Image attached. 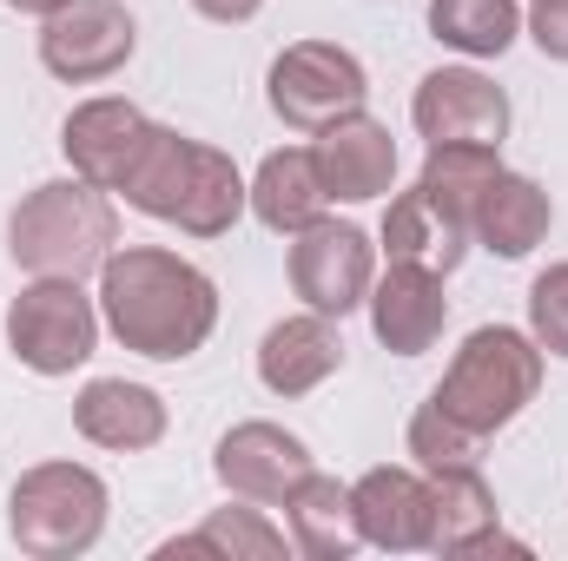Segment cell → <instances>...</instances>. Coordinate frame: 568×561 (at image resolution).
Masks as SVG:
<instances>
[{
    "mask_svg": "<svg viewBox=\"0 0 568 561\" xmlns=\"http://www.w3.org/2000/svg\"><path fill=\"white\" fill-rule=\"evenodd\" d=\"M100 317L145 364H185L219 330V284L165 245H113L100 265Z\"/></svg>",
    "mask_w": 568,
    "mask_h": 561,
    "instance_id": "1",
    "label": "cell"
},
{
    "mask_svg": "<svg viewBox=\"0 0 568 561\" xmlns=\"http://www.w3.org/2000/svg\"><path fill=\"white\" fill-rule=\"evenodd\" d=\"M113 198H126L140 218L179 225L185 238H225L252 212V185L232 165V152L192 140L179 126H159V120H152L140 159H133V172Z\"/></svg>",
    "mask_w": 568,
    "mask_h": 561,
    "instance_id": "2",
    "label": "cell"
},
{
    "mask_svg": "<svg viewBox=\"0 0 568 561\" xmlns=\"http://www.w3.org/2000/svg\"><path fill=\"white\" fill-rule=\"evenodd\" d=\"M113 245H120L113 192H100L80 172L40 178L7 212V252L27 278H93L113 258Z\"/></svg>",
    "mask_w": 568,
    "mask_h": 561,
    "instance_id": "3",
    "label": "cell"
},
{
    "mask_svg": "<svg viewBox=\"0 0 568 561\" xmlns=\"http://www.w3.org/2000/svg\"><path fill=\"white\" fill-rule=\"evenodd\" d=\"M542 364H549V357H542V344H536L529 330H516V324H483V330H469V337L456 344V357H449L443 384L429 390V404L449 422H463L469 436L489 442L496 429H509V422L542 397Z\"/></svg>",
    "mask_w": 568,
    "mask_h": 561,
    "instance_id": "4",
    "label": "cell"
},
{
    "mask_svg": "<svg viewBox=\"0 0 568 561\" xmlns=\"http://www.w3.org/2000/svg\"><path fill=\"white\" fill-rule=\"evenodd\" d=\"M106 516H113V489L87 462H33L7 496V536L33 561H73L100 549Z\"/></svg>",
    "mask_w": 568,
    "mask_h": 561,
    "instance_id": "5",
    "label": "cell"
},
{
    "mask_svg": "<svg viewBox=\"0 0 568 561\" xmlns=\"http://www.w3.org/2000/svg\"><path fill=\"white\" fill-rule=\"evenodd\" d=\"M7 350L33 377H73L100 350V297H87L80 278H27L7 304Z\"/></svg>",
    "mask_w": 568,
    "mask_h": 561,
    "instance_id": "6",
    "label": "cell"
},
{
    "mask_svg": "<svg viewBox=\"0 0 568 561\" xmlns=\"http://www.w3.org/2000/svg\"><path fill=\"white\" fill-rule=\"evenodd\" d=\"M265 100L291 133L311 140V133H324L331 120H344L371 100V73L337 40H291L265 73Z\"/></svg>",
    "mask_w": 568,
    "mask_h": 561,
    "instance_id": "7",
    "label": "cell"
},
{
    "mask_svg": "<svg viewBox=\"0 0 568 561\" xmlns=\"http://www.w3.org/2000/svg\"><path fill=\"white\" fill-rule=\"evenodd\" d=\"M284 272H291V290H297L304 310H324V317L344 324L351 310H364V297H371V284H377V245H371L364 225L324 212L317 225L291 232Z\"/></svg>",
    "mask_w": 568,
    "mask_h": 561,
    "instance_id": "8",
    "label": "cell"
},
{
    "mask_svg": "<svg viewBox=\"0 0 568 561\" xmlns=\"http://www.w3.org/2000/svg\"><path fill=\"white\" fill-rule=\"evenodd\" d=\"M133 53H140V20L126 13V0H67L60 13L40 20V67L60 86H100L126 73Z\"/></svg>",
    "mask_w": 568,
    "mask_h": 561,
    "instance_id": "9",
    "label": "cell"
},
{
    "mask_svg": "<svg viewBox=\"0 0 568 561\" xmlns=\"http://www.w3.org/2000/svg\"><path fill=\"white\" fill-rule=\"evenodd\" d=\"M410 126L424 145H503L509 140V93L476 60L436 67L410 93Z\"/></svg>",
    "mask_w": 568,
    "mask_h": 561,
    "instance_id": "10",
    "label": "cell"
},
{
    "mask_svg": "<svg viewBox=\"0 0 568 561\" xmlns=\"http://www.w3.org/2000/svg\"><path fill=\"white\" fill-rule=\"evenodd\" d=\"M311 469H317V462H311V442L291 436L284 422H265V417L232 422V429L219 436V449H212L219 489H225V496H245V502H265V509H278Z\"/></svg>",
    "mask_w": 568,
    "mask_h": 561,
    "instance_id": "11",
    "label": "cell"
},
{
    "mask_svg": "<svg viewBox=\"0 0 568 561\" xmlns=\"http://www.w3.org/2000/svg\"><path fill=\"white\" fill-rule=\"evenodd\" d=\"M311 159H317V178H324L331 205H371V198L397 192V140L364 106L331 120L324 133H311Z\"/></svg>",
    "mask_w": 568,
    "mask_h": 561,
    "instance_id": "12",
    "label": "cell"
},
{
    "mask_svg": "<svg viewBox=\"0 0 568 561\" xmlns=\"http://www.w3.org/2000/svg\"><path fill=\"white\" fill-rule=\"evenodd\" d=\"M145 133H152V120H145L133 100L100 93V100H80V106L67 113L60 152H67V165H73L80 178H93L100 192H120L126 172H133V159H140Z\"/></svg>",
    "mask_w": 568,
    "mask_h": 561,
    "instance_id": "13",
    "label": "cell"
},
{
    "mask_svg": "<svg viewBox=\"0 0 568 561\" xmlns=\"http://www.w3.org/2000/svg\"><path fill=\"white\" fill-rule=\"evenodd\" d=\"M529 555L523 542L503 536L496 489L483 482V462L469 469H436L429 476V555Z\"/></svg>",
    "mask_w": 568,
    "mask_h": 561,
    "instance_id": "14",
    "label": "cell"
},
{
    "mask_svg": "<svg viewBox=\"0 0 568 561\" xmlns=\"http://www.w3.org/2000/svg\"><path fill=\"white\" fill-rule=\"evenodd\" d=\"M351 502H357V529H364V549H384V555H417L429 549V476L410 462H377L351 482Z\"/></svg>",
    "mask_w": 568,
    "mask_h": 561,
    "instance_id": "15",
    "label": "cell"
},
{
    "mask_svg": "<svg viewBox=\"0 0 568 561\" xmlns=\"http://www.w3.org/2000/svg\"><path fill=\"white\" fill-rule=\"evenodd\" d=\"M337 370H344V330H337V317H324V310L278 317V324L258 337V384H265L272 397H284V404L324 390Z\"/></svg>",
    "mask_w": 568,
    "mask_h": 561,
    "instance_id": "16",
    "label": "cell"
},
{
    "mask_svg": "<svg viewBox=\"0 0 568 561\" xmlns=\"http://www.w3.org/2000/svg\"><path fill=\"white\" fill-rule=\"evenodd\" d=\"M371 310V330L390 357H424L443 344V324H449V297H443V272L424 265H390L384 278L371 284L364 297Z\"/></svg>",
    "mask_w": 568,
    "mask_h": 561,
    "instance_id": "17",
    "label": "cell"
},
{
    "mask_svg": "<svg viewBox=\"0 0 568 561\" xmlns=\"http://www.w3.org/2000/svg\"><path fill=\"white\" fill-rule=\"evenodd\" d=\"M549 232H556V198H549L529 172H509V165L483 185V198H476V212H469V245H483V252L503 258V265L529 258Z\"/></svg>",
    "mask_w": 568,
    "mask_h": 561,
    "instance_id": "18",
    "label": "cell"
},
{
    "mask_svg": "<svg viewBox=\"0 0 568 561\" xmlns=\"http://www.w3.org/2000/svg\"><path fill=\"white\" fill-rule=\"evenodd\" d=\"M377 252L390 265H424V272H456L469 258V218H456L429 185H410L384 205V232H377Z\"/></svg>",
    "mask_w": 568,
    "mask_h": 561,
    "instance_id": "19",
    "label": "cell"
},
{
    "mask_svg": "<svg viewBox=\"0 0 568 561\" xmlns=\"http://www.w3.org/2000/svg\"><path fill=\"white\" fill-rule=\"evenodd\" d=\"M165 397L152 384H126V377H93L80 384L73 397V429L93 442V449H113V456H140L152 442H165Z\"/></svg>",
    "mask_w": 568,
    "mask_h": 561,
    "instance_id": "20",
    "label": "cell"
},
{
    "mask_svg": "<svg viewBox=\"0 0 568 561\" xmlns=\"http://www.w3.org/2000/svg\"><path fill=\"white\" fill-rule=\"evenodd\" d=\"M278 509H284V536H291V549L304 561H351L364 549L351 482H337V476H324V469H311Z\"/></svg>",
    "mask_w": 568,
    "mask_h": 561,
    "instance_id": "21",
    "label": "cell"
},
{
    "mask_svg": "<svg viewBox=\"0 0 568 561\" xmlns=\"http://www.w3.org/2000/svg\"><path fill=\"white\" fill-rule=\"evenodd\" d=\"M245 185H252V218H258L265 232H278V238L317 225V218L331 212V192H324V178H317L311 145H278V152H265Z\"/></svg>",
    "mask_w": 568,
    "mask_h": 561,
    "instance_id": "22",
    "label": "cell"
},
{
    "mask_svg": "<svg viewBox=\"0 0 568 561\" xmlns=\"http://www.w3.org/2000/svg\"><path fill=\"white\" fill-rule=\"evenodd\" d=\"M159 555H212V561H284L291 555V536L265 516V502H232V509H212L192 536H172L159 542Z\"/></svg>",
    "mask_w": 568,
    "mask_h": 561,
    "instance_id": "23",
    "label": "cell"
},
{
    "mask_svg": "<svg viewBox=\"0 0 568 561\" xmlns=\"http://www.w3.org/2000/svg\"><path fill=\"white\" fill-rule=\"evenodd\" d=\"M429 40L463 60H503L523 40L516 0H429Z\"/></svg>",
    "mask_w": 568,
    "mask_h": 561,
    "instance_id": "24",
    "label": "cell"
},
{
    "mask_svg": "<svg viewBox=\"0 0 568 561\" xmlns=\"http://www.w3.org/2000/svg\"><path fill=\"white\" fill-rule=\"evenodd\" d=\"M496 172H503V145H429L417 185H429L456 218H469L476 198H483V185H489Z\"/></svg>",
    "mask_w": 568,
    "mask_h": 561,
    "instance_id": "25",
    "label": "cell"
},
{
    "mask_svg": "<svg viewBox=\"0 0 568 561\" xmlns=\"http://www.w3.org/2000/svg\"><path fill=\"white\" fill-rule=\"evenodd\" d=\"M404 449H410V462H417L424 476L483 462V436H469L463 422H449L436 404H417V417H410V429H404Z\"/></svg>",
    "mask_w": 568,
    "mask_h": 561,
    "instance_id": "26",
    "label": "cell"
},
{
    "mask_svg": "<svg viewBox=\"0 0 568 561\" xmlns=\"http://www.w3.org/2000/svg\"><path fill=\"white\" fill-rule=\"evenodd\" d=\"M529 337L542 344V357L568 364V258L536 272V284H529Z\"/></svg>",
    "mask_w": 568,
    "mask_h": 561,
    "instance_id": "27",
    "label": "cell"
},
{
    "mask_svg": "<svg viewBox=\"0 0 568 561\" xmlns=\"http://www.w3.org/2000/svg\"><path fill=\"white\" fill-rule=\"evenodd\" d=\"M523 33L536 40V53H542V60H562V67H568V0H529Z\"/></svg>",
    "mask_w": 568,
    "mask_h": 561,
    "instance_id": "28",
    "label": "cell"
},
{
    "mask_svg": "<svg viewBox=\"0 0 568 561\" xmlns=\"http://www.w3.org/2000/svg\"><path fill=\"white\" fill-rule=\"evenodd\" d=\"M205 20H219V27H245V20H258L265 13V0H192Z\"/></svg>",
    "mask_w": 568,
    "mask_h": 561,
    "instance_id": "29",
    "label": "cell"
},
{
    "mask_svg": "<svg viewBox=\"0 0 568 561\" xmlns=\"http://www.w3.org/2000/svg\"><path fill=\"white\" fill-rule=\"evenodd\" d=\"M0 7H13V13H27V20H47V13H60L67 0H0Z\"/></svg>",
    "mask_w": 568,
    "mask_h": 561,
    "instance_id": "30",
    "label": "cell"
}]
</instances>
